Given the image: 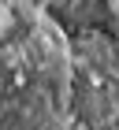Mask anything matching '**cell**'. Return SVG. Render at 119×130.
Wrapping results in <instances>:
<instances>
[{
  "mask_svg": "<svg viewBox=\"0 0 119 130\" xmlns=\"http://www.w3.org/2000/svg\"><path fill=\"white\" fill-rule=\"evenodd\" d=\"M67 93V41L45 15H30V30L0 45V119L11 130H60Z\"/></svg>",
  "mask_w": 119,
  "mask_h": 130,
  "instance_id": "cell-1",
  "label": "cell"
},
{
  "mask_svg": "<svg viewBox=\"0 0 119 130\" xmlns=\"http://www.w3.org/2000/svg\"><path fill=\"white\" fill-rule=\"evenodd\" d=\"M108 8H112V15H115V22H119V0H108Z\"/></svg>",
  "mask_w": 119,
  "mask_h": 130,
  "instance_id": "cell-2",
  "label": "cell"
}]
</instances>
